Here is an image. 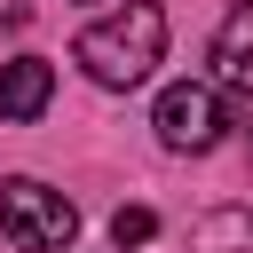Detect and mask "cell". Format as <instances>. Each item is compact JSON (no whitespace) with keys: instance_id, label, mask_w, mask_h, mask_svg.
I'll return each mask as SVG.
<instances>
[{"instance_id":"cell-7","label":"cell","mask_w":253,"mask_h":253,"mask_svg":"<svg viewBox=\"0 0 253 253\" xmlns=\"http://www.w3.org/2000/svg\"><path fill=\"white\" fill-rule=\"evenodd\" d=\"M150 237H158V213H150V206H119V213H111V245H119V253H134V245H150Z\"/></svg>"},{"instance_id":"cell-1","label":"cell","mask_w":253,"mask_h":253,"mask_svg":"<svg viewBox=\"0 0 253 253\" xmlns=\"http://www.w3.org/2000/svg\"><path fill=\"white\" fill-rule=\"evenodd\" d=\"M71 55L87 63L95 87L126 95V87H142L150 63L166 55V8H158V0H126V8H111V16H95V24L71 40Z\"/></svg>"},{"instance_id":"cell-2","label":"cell","mask_w":253,"mask_h":253,"mask_svg":"<svg viewBox=\"0 0 253 253\" xmlns=\"http://www.w3.org/2000/svg\"><path fill=\"white\" fill-rule=\"evenodd\" d=\"M0 237H8L16 253H71L79 206H71L63 190L32 182V174H8V182H0Z\"/></svg>"},{"instance_id":"cell-4","label":"cell","mask_w":253,"mask_h":253,"mask_svg":"<svg viewBox=\"0 0 253 253\" xmlns=\"http://www.w3.org/2000/svg\"><path fill=\"white\" fill-rule=\"evenodd\" d=\"M55 95V63L47 55H8L0 63V126H32Z\"/></svg>"},{"instance_id":"cell-6","label":"cell","mask_w":253,"mask_h":253,"mask_svg":"<svg viewBox=\"0 0 253 253\" xmlns=\"http://www.w3.org/2000/svg\"><path fill=\"white\" fill-rule=\"evenodd\" d=\"M190 253H253V206H206L190 221Z\"/></svg>"},{"instance_id":"cell-3","label":"cell","mask_w":253,"mask_h":253,"mask_svg":"<svg viewBox=\"0 0 253 253\" xmlns=\"http://www.w3.org/2000/svg\"><path fill=\"white\" fill-rule=\"evenodd\" d=\"M150 126H158V142H166V150H182V158L221 150V142H229V103H221V79H174V87L158 95Z\"/></svg>"},{"instance_id":"cell-5","label":"cell","mask_w":253,"mask_h":253,"mask_svg":"<svg viewBox=\"0 0 253 253\" xmlns=\"http://www.w3.org/2000/svg\"><path fill=\"white\" fill-rule=\"evenodd\" d=\"M213 79L237 87V95H253V0H237L221 16V32H213Z\"/></svg>"}]
</instances>
